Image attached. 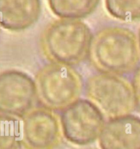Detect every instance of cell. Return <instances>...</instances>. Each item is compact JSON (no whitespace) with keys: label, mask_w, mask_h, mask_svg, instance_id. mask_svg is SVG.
Instances as JSON below:
<instances>
[{"label":"cell","mask_w":140,"mask_h":149,"mask_svg":"<svg viewBox=\"0 0 140 149\" xmlns=\"http://www.w3.org/2000/svg\"><path fill=\"white\" fill-rule=\"evenodd\" d=\"M88 56L100 73L130 74L137 69L140 59L138 38L128 28H103L93 35Z\"/></svg>","instance_id":"obj_1"},{"label":"cell","mask_w":140,"mask_h":149,"mask_svg":"<svg viewBox=\"0 0 140 149\" xmlns=\"http://www.w3.org/2000/svg\"><path fill=\"white\" fill-rule=\"evenodd\" d=\"M93 35L88 26L80 20L59 19L43 31L41 48L51 63L73 66L89 55Z\"/></svg>","instance_id":"obj_2"},{"label":"cell","mask_w":140,"mask_h":149,"mask_svg":"<svg viewBox=\"0 0 140 149\" xmlns=\"http://www.w3.org/2000/svg\"><path fill=\"white\" fill-rule=\"evenodd\" d=\"M38 103L52 111H62L77 100L84 89L80 74L71 66L50 63L34 80Z\"/></svg>","instance_id":"obj_3"},{"label":"cell","mask_w":140,"mask_h":149,"mask_svg":"<svg viewBox=\"0 0 140 149\" xmlns=\"http://www.w3.org/2000/svg\"><path fill=\"white\" fill-rule=\"evenodd\" d=\"M85 96L109 119L130 114L137 107L132 84L119 75L99 73L84 86Z\"/></svg>","instance_id":"obj_4"},{"label":"cell","mask_w":140,"mask_h":149,"mask_svg":"<svg viewBox=\"0 0 140 149\" xmlns=\"http://www.w3.org/2000/svg\"><path fill=\"white\" fill-rule=\"evenodd\" d=\"M59 119L62 135L78 146L98 140L105 123L104 115L93 102L80 98L62 110Z\"/></svg>","instance_id":"obj_5"},{"label":"cell","mask_w":140,"mask_h":149,"mask_svg":"<svg viewBox=\"0 0 140 149\" xmlns=\"http://www.w3.org/2000/svg\"><path fill=\"white\" fill-rule=\"evenodd\" d=\"M38 103L34 80L15 69L0 72V113L22 119Z\"/></svg>","instance_id":"obj_6"},{"label":"cell","mask_w":140,"mask_h":149,"mask_svg":"<svg viewBox=\"0 0 140 149\" xmlns=\"http://www.w3.org/2000/svg\"><path fill=\"white\" fill-rule=\"evenodd\" d=\"M22 119L21 144L25 149H54L60 144V119L53 111L35 107Z\"/></svg>","instance_id":"obj_7"},{"label":"cell","mask_w":140,"mask_h":149,"mask_svg":"<svg viewBox=\"0 0 140 149\" xmlns=\"http://www.w3.org/2000/svg\"><path fill=\"white\" fill-rule=\"evenodd\" d=\"M98 140L101 149H140V117L130 113L109 119Z\"/></svg>","instance_id":"obj_8"},{"label":"cell","mask_w":140,"mask_h":149,"mask_svg":"<svg viewBox=\"0 0 140 149\" xmlns=\"http://www.w3.org/2000/svg\"><path fill=\"white\" fill-rule=\"evenodd\" d=\"M40 0H0V26L13 32L27 29L38 20Z\"/></svg>","instance_id":"obj_9"},{"label":"cell","mask_w":140,"mask_h":149,"mask_svg":"<svg viewBox=\"0 0 140 149\" xmlns=\"http://www.w3.org/2000/svg\"><path fill=\"white\" fill-rule=\"evenodd\" d=\"M100 0H48L53 14L60 19L80 20L91 15Z\"/></svg>","instance_id":"obj_10"},{"label":"cell","mask_w":140,"mask_h":149,"mask_svg":"<svg viewBox=\"0 0 140 149\" xmlns=\"http://www.w3.org/2000/svg\"><path fill=\"white\" fill-rule=\"evenodd\" d=\"M19 118L0 113V149H19L21 126Z\"/></svg>","instance_id":"obj_11"},{"label":"cell","mask_w":140,"mask_h":149,"mask_svg":"<svg viewBox=\"0 0 140 149\" xmlns=\"http://www.w3.org/2000/svg\"><path fill=\"white\" fill-rule=\"evenodd\" d=\"M107 12L123 22L140 20V0H105Z\"/></svg>","instance_id":"obj_12"},{"label":"cell","mask_w":140,"mask_h":149,"mask_svg":"<svg viewBox=\"0 0 140 149\" xmlns=\"http://www.w3.org/2000/svg\"><path fill=\"white\" fill-rule=\"evenodd\" d=\"M131 84L134 90L137 107L140 108V68L135 71Z\"/></svg>","instance_id":"obj_13"},{"label":"cell","mask_w":140,"mask_h":149,"mask_svg":"<svg viewBox=\"0 0 140 149\" xmlns=\"http://www.w3.org/2000/svg\"><path fill=\"white\" fill-rule=\"evenodd\" d=\"M138 46L139 49V52H140V27L138 30Z\"/></svg>","instance_id":"obj_14"},{"label":"cell","mask_w":140,"mask_h":149,"mask_svg":"<svg viewBox=\"0 0 140 149\" xmlns=\"http://www.w3.org/2000/svg\"><path fill=\"white\" fill-rule=\"evenodd\" d=\"M88 149H96V148H88Z\"/></svg>","instance_id":"obj_15"}]
</instances>
